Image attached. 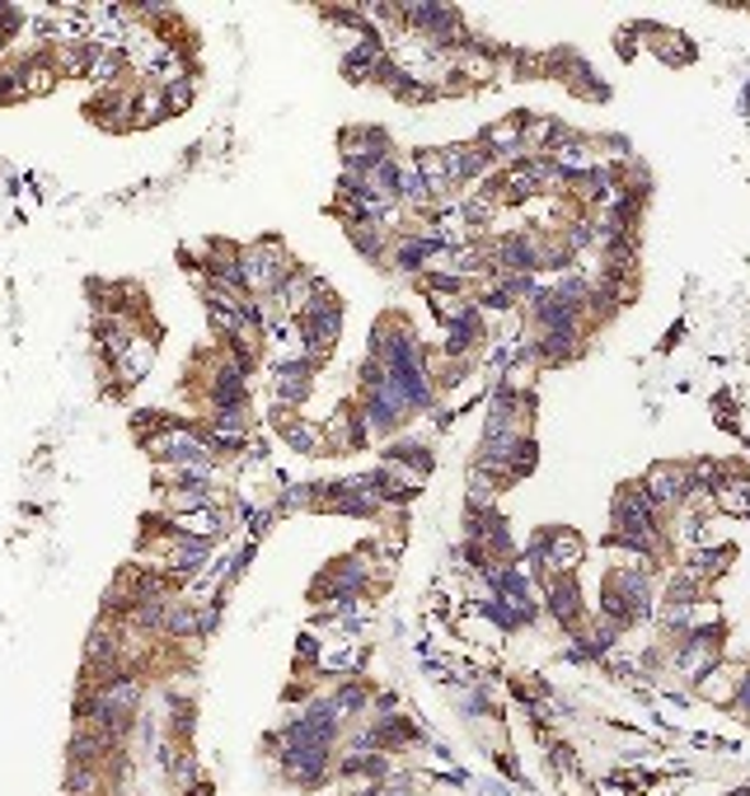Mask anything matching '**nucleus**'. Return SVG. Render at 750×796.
<instances>
[{
	"instance_id": "5",
	"label": "nucleus",
	"mask_w": 750,
	"mask_h": 796,
	"mask_svg": "<svg viewBox=\"0 0 750 796\" xmlns=\"http://www.w3.org/2000/svg\"><path fill=\"white\" fill-rule=\"evenodd\" d=\"M488 165H493V155L483 150V141L479 146H456V150H446V169H450V183L464 188L469 179H483Z\"/></svg>"
},
{
	"instance_id": "2",
	"label": "nucleus",
	"mask_w": 750,
	"mask_h": 796,
	"mask_svg": "<svg viewBox=\"0 0 750 796\" xmlns=\"http://www.w3.org/2000/svg\"><path fill=\"white\" fill-rule=\"evenodd\" d=\"M301 333H305V347H310V361H320V357H328V347L338 343V333H343V310H338V300L334 295H320L315 305H310L301 318Z\"/></svg>"
},
{
	"instance_id": "8",
	"label": "nucleus",
	"mask_w": 750,
	"mask_h": 796,
	"mask_svg": "<svg viewBox=\"0 0 750 796\" xmlns=\"http://www.w3.org/2000/svg\"><path fill=\"white\" fill-rule=\"evenodd\" d=\"M699 694L708 698V703H723V707H731L737 703V675H731V670H708V675L699 680Z\"/></svg>"
},
{
	"instance_id": "3",
	"label": "nucleus",
	"mask_w": 750,
	"mask_h": 796,
	"mask_svg": "<svg viewBox=\"0 0 750 796\" xmlns=\"http://www.w3.org/2000/svg\"><path fill=\"white\" fill-rule=\"evenodd\" d=\"M310 389H315V366H310V361H277V370H272V394H277V403H282V408L305 403Z\"/></svg>"
},
{
	"instance_id": "1",
	"label": "nucleus",
	"mask_w": 750,
	"mask_h": 796,
	"mask_svg": "<svg viewBox=\"0 0 750 796\" xmlns=\"http://www.w3.org/2000/svg\"><path fill=\"white\" fill-rule=\"evenodd\" d=\"M642 492L657 502L661 516H671V511H685L694 506V473L690 464H675V459H661V464H652L648 473L638 478Z\"/></svg>"
},
{
	"instance_id": "7",
	"label": "nucleus",
	"mask_w": 750,
	"mask_h": 796,
	"mask_svg": "<svg viewBox=\"0 0 750 796\" xmlns=\"http://www.w3.org/2000/svg\"><path fill=\"white\" fill-rule=\"evenodd\" d=\"M347 229H352V244H357V249L371 258V262L385 258L390 235H385V225H380V221H347Z\"/></svg>"
},
{
	"instance_id": "12",
	"label": "nucleus",
	"mask_w": 750,
	"mask_h": 796,
	"mask_svg": "<svg viewBox=\"0 0 750 796\" xmlns=\"http://www.w3.org/2000/svg\"><path fill=\"white\" fill-rule=\"evenodd\" d=\"M5 24H14V10H10V5H0V29H5Z\"/></svg>"
},
{
	"instance_id": "4",
	"label": "nucleus",
	"mask_w": 750,
	"mask_h": 796,
	"mask_svg": "<svg viewBox=\"0 0 750 796\" xmlns=\"http://www.w3.org/2000/svg\"><path fill=\"white\" fill-rule=\"evenodd\" d=\"M545 605H549V614H553L563 628H572V632L582 628L586 609H582V591H578V581H572V576H549V595H545Z\"/></svg>"
},
{
	"instance_id": "11",
	"label": "nucleus",
	"mask_w": 750,
	"mask_h": 796,
	"mask_svg": "<svg viewBox=\"0 0 750 796\" xmlns=\"http://www.w3.org/2000/svg\"><path fill=\"white\" fill-rule=\"evenodd\" d=\"M731 707H737L741 717H750V670H746V675L737 680V703H731Z\"/></svg>"
},
{
	"instance_id": "9",
	"label": "nucleus",
	"mask_w": 750,
	"mask_h": 796,
	"mask_svg": "<svg viewBox=\"0 0 750 796\" xmlns=\"http://www.w3.org/2000/svg\"><path fill=\"white\" fill-rule=\"evenodd\" d=\"M366 698H371V694H366L361 684H343V688H338V694L328 698V703H334V713H338V717H347V713H361V707H366Z\"/></svg>"
},
{
	"instance_id": "10",
	"label": "nucleus",
	"mask_w": 750,
	"mask_h": 796,
	"mask_svg": "<svg viewBox=\"0 0 750 796\" xmlns=\"http://www.w3.org/2000/svg\"><path fill=\"white\" fill-rule=\"evenodd\" d=\"M282 436L291 440L295 450H320V436L305 427V422H282Z\"/></svg>"
},
{
	"instance_id": "6",
	"label": "nucleus",
	"mask_w": 750,
	"mask_h": 796,
	"mask_svg": "<svg viewBox=\"0 0 750 796\" xmlns=\"http://www.w3.org/2000/svg\"><path fill=\"white\" fill-rule=\"evenodd\" d=\"M150 366H155V347H150V338H142V333H136V338L127 343V351H122V357L113 361V370H117L122 384H136Z\"/></svg>"
}]
</instances>
